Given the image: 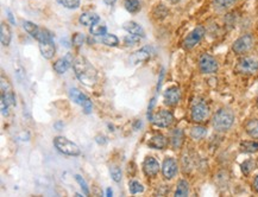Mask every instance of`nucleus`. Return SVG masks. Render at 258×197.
<instances>
[{
    "label": "nucleus",
    "instance_id": "obj_29",
    "mask_svg": "<svg viewBox=\"0 0 258 197\" xmlns=\"http://www.w3.org/2000/svg\"><path fill=\"white\" fill-rule=\"evenodd\" d=\"M188 193H189V184H188L187 180L181 179L180 182L177 183L176 191H175V196L183 197V196H188Z\"/></svg>",
    "mask_w": 258,
    "mask_h": 197
},
{
    "label": "nucleus",
    "instance_id": "obj_12",
    "mask_svg": "<svg viewBox=\"0 0 258 197\" xmlns=\"http://www.w3.org/2000/svg\"><path fill=\"white\" fill-rule=\"evenodd\" d=\"M178 171L177 162L171 157H168L163 160L162 164V173L165 179H173Z\"/></svg>",
    "mask_w": 258,
    "mask_h": 197
},
{
    "label": "nucleus",
    "instance_id": "obj_39",
    "mask_svg": "<svg viewBox=\"0 0 258 197\" xmlns=\"http://www.w3.org/2000/svg\"><path fill=\"white\" fill-rule=\"evenodd\" d=\"M75 179H77V182L80 184L82 191L85 192V195H89V188H88V184L86 183V180L82 178V177L80 175H75Z\"/></svg>",
    "mask_w": 258,
    "mask_h": 197
},
{
    "label": "nucleus",
    "instance_id": "obj_6",
    "mask_svg": "<svg viewBox=\"0 0 258 197\" xmlns=\"http://www.w3.org/2000/svg\"><path fill=\"white\" fill-rule=\"evenodd\" d=\"M236 71L238 74L251 75L258 71V61L252 57H243L238 61L236 65Z\"/></svg>",
    "mask_w": 258,
    "mask_h": 197
},
{
    "label": "nucleus",
    "instance_id": "obj_31",
    "mask_svg": "<svg viewBox=\"0 0 258 197\" xmlns=\"http://www.w3.org/2000/svg\"><path fill=\"white\" fill-rule=\"evenodd\" d=\"M101 42L107 47H117L119 44V39L117 36L112 35V34H107L101 37Z\"/></svg>",
    "mask_w": 258,
    "mask_h": 197
},
{
    "label": "nucleus",
    "instance_id": "obj_16",
    "mask_svg": "<svg viewBox=\"0 0 258 197\" xmlns=\"http://www.w3.org/2000/svg\"><path fill=\"white\" fill-rule=\"evenodd\" d=\"M73 62H74V60H73L72 55L68 54L67 56H66V57L59 58V60L55 62V63H54V70L57 74H64L66 71H67L68 69L71 68V65H73Z\"/></svg>",
    "mask_w": 258,
    "mask_h": 197
},
{
    "label": "nucleus",
    "instance_id": "obj_44",
    "mask_svg": "<svg viewBox=\"0 0 258 197\" xmlns=\"http://www.w3.org/2000/svg\"><path fill=\"white\" fill-rule=\"evenodd\" d=\"M115 2H117V0H104L105 4H106V5H110V6L114 5V4H115Z\"/></svg>",
    "mask_w": 258,
    "mask_h": 197
},
{
    "label": "nucleus",
    "instance_id": "obj_17",
    "mask_svg": "<svg viewBox=\"0 0 258 197\" xmlns=\"http://www.w3.org/2000/svg\"><path fill=\"white\" fill-rule=\"evenodd\" d=\"M168 145V139L162 134H156V136L151 137L150 140L148 142V146L154 150H163Z\"/></svg>",
    "mask_w": 258,
    "mask_h": 197
},
{
    "label": "nucleus",
    "instance_id": "obj_10",
    "mask_svg": "<svg viewBox=\"0 0 258 197\" xmlns=\"http://www.w3.org/2000/svg\"><path fill=\"white\" fill-rule=\"evenodd\" d=\"M2 100L5 101L6 104L9 105L10 107H15L16 106V96H15V91H13V87L11 86L8 78H5V76H2Z\"/></svg>",
    "mask_w": 258,
    "mask_h": 197
},
{
    "label": "nucleus",
    "instance_id": "obj_21",
    "mask_svg": "<svg viewBox=\"0 0 258 197\" xmlns=\"http://www.w3.org/2000/svg\"><path fill=\"white\" fill-rule=\"evenodd\" d=\"M69 96H71V98L75 104L80 105V106H84L88 98L87 95H85L78 88H69Z\"/></svg>",
    "mask_w": 258,
    "mask_h": 197
},
{
    "label": "nucleus",
    "instance_id": "obj_33",
    "mask_svg": "<svg viewBox=\"0 0 258 197\" xmlns=\"http://www.w3.org/2000/svg\"><path fill=\"white\" fill-rule=\"evenodd\" d=\"M110 175L112 177V179H113L115 183H119L121 180V176H123V173H121L120 167L112 165L110 167Z\"/></svg>",
    "mask_w": 258,
    "mask_h": 197
},
{
    "label": "nucleus",
    "instance_id": "obj_2",
    "mask_svg": "<svg viewBox=\"0 0 258 197\" xmlns=\"http://www.w3.org/2000/svg\"><path fill=\"white\" fill-rule=\"evenodd\" d=\"M234 123V113L230 108H220L216 112L212 119V125L217 132H226L229 131Z\"/></svg>",
    "mask_w": 258,
    "mask_h": 197
},
{
    "label": "nucleus",
    "instance_id": "obj_34",
    "mask_svg": "<svg viewBox=\"0 0 258 197\" xmlns=\"http://www.w3.org/2000/svg\"><path fill=\"white\" fill-rule=\"evenodd\" d=\"M128 189H130V192L132 195H136V193H141L144 191V186L142 185L140 182H137V180H132V182H130V184H128Z\"/></svg>",
    "mask_w": 258,
    "mask_h": 197
},
{
    "label": "nucleus",
    "instance_id": "obj_18",
    "mask_svg": "<svg viewBox=\"0 0 258 197\" xmlns=\"http://www.w3.org/2000/svg\"><path fill=\"white\" fill-rule=\"evenodd\" d=\"M123 29L125 31H127L128 34L131 35H136V36H140V37L144 38L145 37V31L144 29L142 28V25L138 24L136 22H126L123 25Z\"/></svg>",
    "mask_w": 258,
    "mask_h": 197
},
{
    "label": "nucleus",
    "instance_id": "obj_13",
    "mask_svg": "<svg viewBox=\"0 0 258 197\" xmlns=\"http://www.w3.org/2000/svg\"><path fill=\"white\" fill-rule=\"evenodd\" d=\"M164 104L168 105V106L174 107L180 103L181 100V90L180 88L176 86H171L169 88H167L164 91Z\"/></svg>",
    "mask_w": 258,
    "mask_h": 197
},
{
    "label": "nucleus",
    "instance_id": "obj_1",
    "mask_svg": "<svg viewBox=\"0 0 258 197\" xmlns=\"http://www.w3.org/2000/svg\"><path fill=\"white\" fill-rule=\"evenodd\" d=\"M73 69H74L75 76L82 84L87 87H92L98 81V71L93 65L89 63L87 58L79 56L73 62Z\"/></svg>",
    "mask_w": 258,
    "mask_h": 197
},
{
    "label": "nucleus",
    "instance_id": "obj_41",
    "mask_svg": "<svg viewBox=\"0 0 258 197\" xmlns=\"http://www.w3.org/2000/svg\"><path fill=\"white\" fill-rule=\"evenodd\" d=\"M0 104H2V113H3V116L8 117L9 116V107L10 106L5 103V101H3V100H2V103H0Z\"/></svg>",
    "mask_w": 258,
    "mask_h": 197
},
{
    "label": "nucleus",
    "instance_id": "obj_32",
    "mask_svg": "<svg viewBox=\"0 0 258 197\" xmlns=\"http://www.w3.org/2000/svg\"><path fill=\"white\" fill-rule=\"evenodd\" d=\"M59 5H62L66 9L77 10L80 8V0H56Z\"/></svg>",
    "mask_w": 258,
    "mask_h": 197
},
{
    "label": "nucleus",
    "instance_id": "obj_35",
    "mask_svg": "<svg viewBox=\"0 0 258 197\" xmlns=\"http://www.w3.org/2000/svg\"><path fill=\"white\" fill-rule=\"evenodd\" d=\"M141 38L142 37H140V36H136V35H127V36H125L124 37V43L127 45V47H132V45H136L138 43V42L141 41Z\"/></svg>",
    "mask_w": 258,
    "mask_h": 197
},
{
    "label": "nucleus",
    "instance_id": "obj_9",
    "mask_svg": "<svg viewBox=\"0 0 258 197\" xmlns=\"http://www.w3.org/2000/svg\"><path fill=\"white\" fill-rule=\"evenodd\" d=\"M253 47V37L251 35H244L233 42L232 50L238 55L246 54Z\"/></svg>",
    "mask_w": 258,
    "mask_h": 197
},
{
    "label": "nucleus",
    "instance_id": "obj_7",
    "mask_svg": "<svg viewBox=\"0 0 258 197\" xmlns=\"http://www.w3.org/2000/svg\"><path fill=\"white\" fill-rule=\"evenodd\" d=\"M199 69L203 74H214L219 69V63L212 55L204 54L199 60Z\"/></svg>",
    "mask_w": 258,
    "mask_h": 197
},
{
    "label": "nucleus",
    "instance_id": "obj_20",
    "mask_svg": "<svg viewBox=\"0 0 258 197\" xmlns=\"http://www.w3.org/2000/svg\"><path fill=\"white\" fill-rule=\"evenodd\" d=\"M99 21H100V17L93 12H84L79 18V22L85 26H92L99 23Z\"/></svg>",
    "mask_w": 258,
    "mask_h": 197
},
{
    "label": "nucleus",
    "instance_id": "obj_47",
    "mask_svg": "<svg viewBox=\"0 0 258 197\" xmlns=\"http://www.w3.org/2000/svg\"><path fill=\"white\" fill-rule=\"evenodd\" d=\"M62 126H63V125H62L61 123H57V124H55V127H56V129H57V130L61 129Z\"/></svg>",
    "mask_w": 258,
    "mask_h": 197
},
{
    "label": "nucleus",
    "instance_id": "obj_22",
    "mask_svg": "<svg viewBox=\"0 0 258 197\" xmlns=\"http://www.w3.org/2000/svg\"><path fill=\"white\" fill-rule=\"evenodd\" d=\"M23 28H24V30L28 32L29 35H31V37H34L35 39L39 38V36H41L42 30H43V29L38 28L35 23L29 22V21H25L23 23Z\"/></svg>",
    "mask_w": 258,
    "mask_h": 197
},
{
    "label": "nucleus",
    "instance_id": "obj_46",
    "mask_svg": "<svg viewBox=\"0 0 258 197\" xmlns=\"http://www.w3.org/2000/svg\"><path fill=\"white\" fill-rule=\"evenodd\" d=\"M138 126H142V123H141V121H137V123H136V125H135L134 129H135L136 131H137V127H138Z\"/></svg>",
    "mask_w": 258,
    "mask_h": 197
},
{
    "label": "nucleus",
    "instance_id": "obj_43",
    "mask_svg": "<svg viewBox=\"0 0 258 197\" xmlns=\"http://www.w3.org/2000/svg\"><path fill=\"white\" fill-rule=\"evenodd\" d=\"M8 16H9V19H10V22H11L12 24H16L15 19H13V16H12V13H11V11H10V10H8Z\"/></svg>",
    "mask_w": 258,
    "mask_h": 197
},
{
    "label": "nucleus",
    "instance_id": "obj_36",
    "mask_svg": "<svg viewBox=\"0 0 258 197\" xmlns=\"http://www.w3.org/2000/svg\"><path fill=\"white\" fill-rule=\"evenodd\" d=\"M254 169V162L253 160H245L243 164H241V171H243L244 175H249V173Z\"/></svg>",
    "mask_w": 258,
    "mask_h": 197
},
{
    "label": "nucleus",
    "instance_id": "obj_25",
    "mask_svg": "<svg viewBox=\"0 0 258 197\" xmlns=\"http://www.w3.org/2000/svg\"><path fill=\"white\" fill-rule=\"evenodd\" d=\"M189 134H190L191 139L201 140L207 136V129L204 126H200V125H197V126L191 127Z\"/></svg>",
    "mask_w": 258,
    "mask_h": 197
},
{
    "label": "nucleus",
    "instance_id": "obj_19",
    "mask_svg": "<svg viewBox=\"0 0 258 197\" xmlns=\"http://www.w3.org/2000/svg\"><path fill=\"white\" fill-rule=\"evenodd\" d=\"M11 38H12V32L11 29L8 23H2L0 25V39H2V44L4 47H9L10 43H11Z\"/></svg>",
    "mask_w": 258,
    "mask_h": 197
},
{
    "label": "nucleus",
    "instance_id": "obj_15",
    "mask_svg": "<svg viewBox=\"0 0 258 197\" xmlns=\"http://www.w3.org/2000/svg\"><path fill=\"white\" fill-rule=\"evenodd\" d=\"M153 52H154V50L151 47H144V48H142L141 50L136 51L135 54L130 57V61L134 64L141 63V62H145L151 57Z\"/></svg>",
    "mask_w": 258,
    "mask_h": 197
},
{
    "label": "nucleus",
    "instance_id": "obj_38",
    "mask_svg": "<svg viewBox=\"0 0 258 197\" xmlns=\"http://www.w3.org/2000/svg\"><path fill=\"white\" fill-rule=\"evenodd\" d=\"M154 15L156 16V18L158 17V18H164L165 16L168 15V10L165 9V6L164 5H157L156 8H155V10H154Z\"/></svg>",
    "mask_w": 258,
    "mask_h": 197
},
{
    "label": "nucleus",
    "instance_id": "obj_24",
    "mask_svg": "<svg viewBox=\"0 0 258 197\" xmlns=\"http://www.w3.org/2000/svg\"><path fill=\"white\" fill-rule=\"evenodd\" d=\"M237 3V0H213V8L216 11L223 12L230 10L234 4Z\"/></svg>",
    "mask_w": 258,
    "mask_h": 197
},
{
    "label": "nucleus",
    "instance_id": "obj_5",
    "mask_svg": "<svg viewBox=\"0 0 258 197\" xmlns=\"http://www.w3.org/2000/svg\"><path fill=\"white\" fill-rule=\"evenodd\" d=\"M205 34H206V30H205L203 25L197 26V28H194L193 30L187 35V37L183 39L182 47L186 49V50H191V49L197 47V45L203 41Z\"/></svg>",
    "mask_w": 258,
    "mask_h": 197
},
{
    "label": "nucleus",
    "instance_id": "obj_26",
    "mask_svg": "<svg viewBox=\"0 0 258 197\" xmlns=\"http://www.w3.org/2000/svg\"><path fill=\"white\" fill-rule=\"evenodd\" d=\"M245 131L251 138L258 139V119L247 121V124L245 125Z\"/></svg>",
    "mask_w": 258,
    "mask_h": 197
},
{
    "label": "nucleus",
    "instance_id": "obj_3",
    "mask_svg": "<svg viewBox=\"0 0 258 197\" xmlns=\"http://www.w3.org/2000/svg\"><path fill=\"white\" fill-rule=\"evenodd\" d=\"M210 117V107L201 98L195 100L190 108V118L194 123L201 124L204 121H206Z\"/></svg>",
    "mask_w": 258,
    "mask_h": 197
},
{
    "label": "nucleus",
    "instance_id": "obj_23",
    "mask_svg": "<svg viewBox=\"0 0 258 197\" xmlns=\"http://www.w3.org/2000/svg\"><path fill=\"white\" fill-rule=\"evenodd\" d=\"M183 139H184V134L183 131L180 129H175L171 133V146H173L174 150L180 149L183 144Z\"/></svg>",
    "mask_w": 258,
    "mask_h": 197
},
{
    "label": "nucleus",
    "instance_id": "obj_37",
    "mask_svg": "<svg viewBox=\"0 0 258 197\" xmlns=\"http://www.w3.org/2000/svg\"><path fill=\"white\" fill-rule=\"evenodd\" d=\"M85 35L78 32V34H74V36H73L72 43L73 45H75V47H81V45L85 43Z\"/></svg>",
    "mask_w": 258,
    "mask_h": 197
},
{
    "label": "nucleus",
    "instance_id": "obj_42",
    "mask_svg": "<svg viewBox=\"0 0 258 197\" xmlns=\"http://www.w3.org/2000/svg\"><path fill=\"white\" fill-rule=\"evenodd\" d=\"M253 188L258 192V175L254 177V179H253Z\"/></svg>",
    "mask_w": 258,
    "mask_h": 197
},
{
    "label": "nucleus",
    "instance_id": "obj_30",
    "mask_svg": "<svg viewBox=\"0 0 258 197\" xmlns=\"http://www.w3.org/2000/svg\"><path fill=\"white\" fill-rule=\"evenodd\" d=\"M89 32H91V35L97 36V37H102V36L107 35V28L105 25H98L97 23V24L92 25L89 28Z\"/></svg>",
    "mask_w": 258,
    "mask_h": 197
},
{
    "label": "nucleus",
    "instance_id": "obj_14",
    "mask_svg": "<svg viewBox=\"0 0 258 197\" xmlns=\"http://www.w3.org/2000/svg\"><path fill=\"white\" fill-rule=\"evenodd\" d=\"M160 163L157 162L154 157H147L143 162V171L145 176L148 177H156L160 172Z\"/></svg>",
    "mask_w": 258,
    "mask_h": 197
},
{
    "label": "nucleus",
    "instance_id": "obj_8",
    "mask_svg": "<svg viewBox=\"0 0 258 197\" xmlns=\"http://www.w3.org/2000/svg\"><path fill=\"white\" fill-rule=\"evenodd\" d=\"M151 123H153L155 126L162 127V129H165V127H169L174 121V116L170 111L167 110H161L156 112L154 116L150 118Z\"/></svg>",
    "mask_w": 258,
    "mask_h": 197
},
{
    "label": "nucleus",
    "instance_id": "obj_49",
    "mask_svg": "<svg viewBox=\"0 0 258 197\" xmlns=\"http://www.w3.org/2000/svg\"><path fill=\"white\" fill-rule=\"evenodd\" d=\"M257 105H258V98H257Z\"/></svg>",
    "mask_w": 258,
    "mask_h": 197
},
{
    "label": "nucleus",
    "instance_id": "obj_40",
    "mask_svg": "<svg viewBox=\"0 0 258 197\" xmlns=\"http://www.w3.org/2000/svg\"><path fill=\"white\" fill-rule=\"evenodd\" d=\"M92 107H93V106H92V101H91V98L88 97L84 106H82V108H84V112L86 114H91L92 113Z\"/></svg>",
    "mask_w": 258,
    "mask_h": 197
},
{
    "label": "nucleus",
    "instance_id": "obj_28",
    "mask_svg": "<svg viewBox=\"0 0 258 197\" xmlns=\"http://www.w3.org/2000/svg\"><path fill=\"white\" fill-rule=\"evenodd\" d=\"M240 150L246 153H254L258 151V142L253 140H245L240 143Z\"/></svg>",
    "mask_w": 258,
    "mask_h": 197
},
{
    "label": "nucleus",
    "instance_id": "obj_4",
    "mask_svg": "<svg viewBox=\"0 0 258 197\" xmlns=\"http://www.w3.org/2000/svg\"><path fill=\"white\" fill-rule=\"evenodd\" d=\"M54 145L56 149H57L59 152L67 154V156H80L81 151L79 149V146L75 143L71 142V140L67 139L66 137H55L54 138Z\"/></svg>",
    "mask_w": 258,
    "mask_h": 197
},
{
    "label": "nucleus",
    "instance_id": "obj_27",
    "mask_svg": "<svg viewBox=\"0 0 258 197\" xmlns=\"http://www.w3.org/2000/svg\"><path fill=\"white\" fill-rule=\"evenodd\" d=\"M124 8L127 12L135 15V13H138L141 11L142 6L140 0H124Z\"/></svg>",
    "mask_w": 258,
    "mask_h": 197
},
{
    "label": "nucleus",
    "instance_id": "obj_11",
    "mask_svg": "<svg viewBox=\"0 0 258 197\" xmlns=\"http://www.w3.org/2000/svg\"><path fill=\"white\" fill-rule=\"evenodd\" d=\"M38 48L42 56L45 58V60H51V58L54 57L55 50H56L52 36H49V37H45L44 39H42V41H39Z\"/></svg>",
    "mask_w": 258,
    "mask_h": 197
},
{
    "label": "nucleus",
    "instance_id": "obj_48",
    "mask_svg": "<svg viewBox=\"0 0 258 197\" xmlns=\"http://www.w3.org/2000/svg\"><path fill=\"white\" fill-rule=\"evenodd\" d=\"M171 4H178V3H181L182 0H169Z\"/></svg>",
    "mask_w": 258,
    "mask_h": 197
},
{
    "label": "nucleus",
    "instance_id": "obj_45",
    "mask_svg": "<svg viewBox=\"0 0 258 197\" xmlns=\"http://www.w3.org/2000/svg\"><path fill=\"white\" fill-rule=\"evenodd\" d=\"M112 195H113V191H112V190H111V188H108L107 190H106V196L111 197Z\"/></svg>",
    "mask_w": 258,
    "mask_h": 197
}]
</instances>
